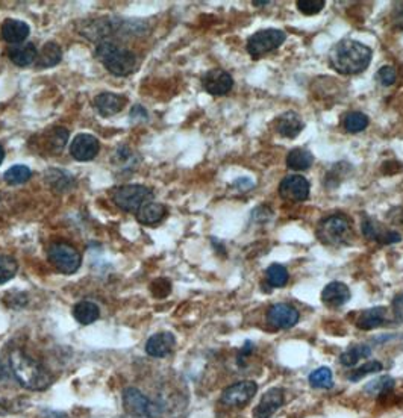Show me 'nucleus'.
<instances>
[{
    "mask_svg": "<svg viewBox=\"0 0 403 418\" xmlns=\"http://www.w3.org/2000/svg\"><path fill=\"white\" fill-rule=\"evenodd\" d=\"M8 359L15 381L29 391H44L53 384L49 370L22 349H14Z\"/></svg>",
    "mask_w": 403,
    "mask_h": 418,
    "instance_id": "1",
    "label": "nucleus"
},
{
    "mask_svg": "<svg viewBox=\"0 0 403 418\" xmlns=\"http://www.w3.org/2000/svg\"><path fill=\"white\" fill-rule=\"evenodd\" d=\"M373 58L370 47L355 40H343L329 53L331 67L340 74H358L366 70Z\"/></svg>",
    "mask_w": 403,
    "mask_h": 418,
    "instance_id": "2",
    "label": "nucleus"
},
{
    "mask_svg": "<svg viewBox=\"0 0 403 418\" xmlns=\"http://www.w3.org/2000/svg\"><path fill=\"white\" fill-rule=\"evenodd\" d=\"M94 55L105 65V69L115 76H128L137 65L136 55L112 41L99 43Z\"/></svg>",
    "mask_w": 403,
    "mask_h": 418,
    "instance_id": "3",
    "label": "nucleus"
},
{
    "mask_svg": "<svg viewBox=\"0 0 403 418\" xmlns=\"http://www.w3.org/2000/svg\"><path fill=\"white\" fill-rule=\"evenodd\" d=\"M317 236L328 245H348L353 238L349 218L341 214L326 217L319 224Z\"/></svg>",
    "mask_w": 403,
    "mask_h": 418,
    "instance_id": "4",
    "label": "nucleus"
},
{
    "mask_svg": "<svg viewBox=\"0 0 403 418\" xmlns=\"http://www.w3.org/2000/svg\"><path fill=\"white\" fill-rule=\"evenodd\" d=\"M123 406L129 415L141 418H159L164 412V407L161 403L152 400L138 388L133 386H129L123 391Z\"/></svg>",
    "mask_w": 403,
    "mask_h": 418,
    "instance_id": "5",
    "label": "nucleus"
},
{
    "mask_svg": "<svg viewBox=\"0 0 403 418\" xmlns=\"http://www.w3.org/2000/svg\"><path fill=\"white\" fill-rule=\"evenodd\" d=\"M153 191L150 188L138 185V184H131V185H121L115 188L112 193V201L120 209L126 213H138V209L152 201Z\"/></svg>",
    "mask_w": 403,
    "mask_h": 418,
    "instance_id": "6",
    "label": "nucleus"
},
{
    "mask_svg": "<svg viewBox=\"0 0 403 418\" xmlns=\"http://www.w3.org/2000/svg\"><path fill=\"white\" fill-rule=\"evenodd\" d=\"M47 258H49L53 267L62 274H73L79 270L82 264V256L73 245L67 243H53L47 249Z\"/></svg>",
    "mask_w": 403,
    "mask_h": 418,
    "instance_id": "7",
    "label": "nucleus"
},
{
    "mask_svg": "<svg viewBox=\"0 0 403 418\" xmlns=\"http://www.w3.org/2000/svg\"><path fill=\"white\" fill-rule=\"evenodd\" d=\"M286 40V34L281 29H263L255 32L247 40V52L252 58H261L268 52L276 50Z\"/></svg>",
    "mask_w": 403,
    "mask_h": 418,
    "instance_id": "8",
    "label": "nucleus"
},
{
    "mask_svg": "<svg viewBox=\"0 0 403 418\" xmlns=\"http://www.w3.org/2000/svg\"><path fill=\"white\" fill-rule=\"evenodd\" d=\"M258 391V385L253 381H242L227 386L220 397V402L226 406L243 407L252 400Z\"/></svg>",
    "mask_w": 403,
    "mask_h": 418,
    "instance_id": "9",
    "label": "nucleus"
},
{
    "mask_svg": "<svg viewBox=\"0 0 403 418\" xmlns=\"http://www.w3.org/2000/svg\"><path fill=\"white\" fill-rule=\"evenodd\" d=\"M279 196L291 203L303 202L310 197V182L299 175L285 176L279 184Z\"/></svg>",
    "mask_w": 403,
    "mask_h": 418,
    "instance_id": "10",
    "label": "nucleus"
},
{
    "mask_svg": "<svg viewBox=\"0 0 403 418\" xmlns=\"http://www.w3.org/2000/svg\"><path fill=\"white\" fill-rule=\"evenodd\" d=\"M300 314L293 305L288 303H275L267 311L268 325L275 329H291L297 325Z\"/></svg>",
    "mask_w": 403,
    "mask_h": 418,
    "instance_id": "11",
    "label": "nucleus"
},
{
    "mask_svg": "<svg viewBox=\"0 0 403 418\" xmlns=\"http://www.w3.org/2000/svg\"><path fill=\"white\" fill-rule=\"evenodd\" d=\"M202 85H204L205 91L213 94V96H225L232 90L234 79L227 72L222 69H213L202 78Z\"/></svg>",
    "mask_w": 403,
    "mask_h": 418,
    "instance_id": "12",
    "label": "nucleus"
},
{
    "mask_svg": "<svg viewBox=\"0 0 403 418\" xmlns=\"http://www.w3.org/2000/svg\"><path fill=\"white\" fill-rule=\"evenodd\" d=\"M100 142L91 134H79L72 141L70 154L76 161H91L98 156Z\"/></svg>",
    "mask_w": 403,
    "mask_h": 418,
    "instance_id": "13",
    "label": "nucleus"
},
{
    "mask_svg": "<svg viewBox=\"0 0 403 418\" xmlns=\"http://www.w3.org/2000/svg\"><path fill=\"white\" fill-rule=\"evenodd\" d=\"M284 405V391L281 388H270L263 394L253 411V418H272Z\"/></svg>",
    "mask_w": 403,
    "mask_h": 418,
    "instance_id": "14",
    "label": "nucleus"
},
{
    "mask_svg": "<svg viewBox=\"0 0 403 418\" xmlns=\"http://www.w3.org/2000/svg\"><path fill=\"white\" fill-rule=\"evenodd\" d=\"M350 300V290L345 283L333 281L322 291V302L328 308H341Z\"/></svg>",
    "mask_w": 403,
    "mask_h": 418,
    "instance_id": "15",
    "label": "nucleus"
},
{
    "mask_svg": "<svg viewBox=\"0 0 403 418\" xmlns=\"http://www.w3.org/2000/svg\"><path fill=\"white\" fill-rule=\"evenodd\" d=\"M176 346V338L171 332H159L152 335L146 343V353L152 358H166Z\"/></svg>",
    "mask_w": 403,
    "mask_h": 418,
    "instance_id": "16",
    "label": "nucleus"
},
{
    "mask_svg": "<svg viewBox=\"0 0 403 418\" xmlns=\"http://www.w3.org/2000/svg\"><path fill=\"white\" fill-rule=\"evenodd\" d=\"M126 97L114 93H100L94 99V108L99 111L100 116L111 117L119 114L124 107H126Z\"/></svg>",
    "mask_w": 403,
    "mask_h": 418,
    "instance_id": "17",
    "label": "nucleus"
},
{
    "mask_svg": "<svg viewBox=\"0 0 403 418\" xmlns=\"http://www.w3.org/2000/svg\"><path fill=\"white\" fill-rule=\"evenodd\" d=\"M361 227H362L364 236H367V238L382 244H395L402 240L399 232L383 229L382 226H379L376 222H373L371 218H364Z\"/></svg>",
    "mask_w": 403,
    "mask_h": 418,
    "instance_id": "18",
    "label": "nucleus"
},
{
    "mask_svg": "<svg viewBox=\"0 0 403 418\" xmlns=\"http://www.w3.org/2000/svg\"><path fill=\"white\" fill-rule=\"evenodd\" d=\"M303 120L299 114L294 111L284 112L276 121L277 134L284 138H296L303 130Z\"/></svg>",
    "mask_w": 403,
    "mask_h": 418,
    "instance_id": "19",
    "label": "nucleus"
},
{
    "mask_svg": "<svg viewBox=\"0 0 403 418\" xmlns=\"http://www.w3.org/2000/svg\"><path fill=\"white\" fill-rule=\"evenodd\" d=\"M29 26L22 22L15 20V18H8L2 25V36L6 43L11 46L22 44L26 38L29 36Z\"/></svg>",
    "mask_w": 403,
    "mask_h": 418,
    "instance_id": "20",
    "label": "nucleus"
},
{
    "mask_svg": "<svg viewBox=\"0 0 403 418\" xmlns=\"http://www.w3.org/2000/svg\"><path fill=\"white\" fill-rule=\"evenodd\" d=\"M387 308L376 306L362 311L357 320V328L361 330H373L385 325Z\"/></svg>",
    "mask_w": 403,
    "mask_h": 418,
    "instance_id": "21",
    "label": "nucleus"
},
{
    "mask_svg": "<svg viewBox=\"0 0 403 418\" xmlns=\"http://www.w3.org/2000/svg\"><path fill=\"white\" fill-rule=\"evenodd\" d=\"M166 215H167V208L164 205L158 202H147L138 209L137 220L141 224L155 226L159 222L164 220Z\"/></svg>",
    "mask_w": 403,
    "mask_h": 418,
    "instance_id": "22",
    "label": "nucleus"
},
{
    "mask_svg": "<svg viewBox=\"0 0 403 418\" xmlns=\"http://www.w3.org/2000/svg\"><path fill=\"white\" fill-rule=\"evenodd\" d=\"M9 60H11L18 67H27L32 62L37 61V47L32 43H22L11 46V49L8 52Z\"/></svg>",
    "mask_w": 403,
    "mask_h": 418,
    "instance_id": "23",
    "label": "nucleus"
},
{
    "mask_svg": "<svg viewBox=\"0 0 403 418\" xmlns=\"http://www.w3.org/2000/svg\"><path fill=\"white\" fill-rule=\"evenodd\" d=\"M314 164V156L310 150L296 147L290 150V154L286 155V167L296 170V172H303L308 170Z\"/></svg>",
    "mask_w": 403,
    "mask_h": 418,
    "instance_id": "24",
    "label": "nucleus"
},
{
    "mask_svg": "<svg viewBox=\"0 0 403 418\" xmlns=\"http://www.w3.org/2000/svg\"><path fill=\"white\" fill-rule=\"evenodd\" d=\"M112 166L119 168V172H124V170H126V172H132V170H136L138 166V158L132 149L121 146L114 151Z\"/></svg>",
    "mask_w": 403,
    "mask_h": 418,
    "instance_id": "25",
    "label": "nucleus"
},
{
    "mask_svg": "<svg viewBox=\"0 0 403 418\" xmlns=\"http://www.w3.org/2000/svg\"><path fill=\"white\" fill-rule=\"evenodd\" d=\"M73 317L76 321L81 323L84 326L93 325L95 320H99L100 317V309L93 302H79L78 305H74L73 308Z\"/></svg>",
    "mask_w": 403,
    "mask_h": 418,
    "instance_id": "26",
    "label": "nucleus"
},
{
    "mask_svg": "<svg viewBox=\"0 0 403 418\" xmlns=\"http://www.w3.org/2000/svg\"><path fill=\"white\" fill-rule=\"evenodd\" d=\"M62 50L56 43H47L43 46L41 52L37 56V65L40 69H51L61 61Z\"/></svg>",
    "mask_w": 403,
    "mask_h": 418,
    "instance_id": "27",
    "label": "nucleus"
},
{
    "mask_svg": "<svg viewBox=\"0 0 403 418\" xmlns=\"http://www.w3.org/2000/svg\"><path fill=\"white\" fill-rule=\"evenodd\" d=\"M371 355V347L367 344H355L348 350L343 351L340 356V363L344 367H355L361 359H366Z\"/></svg>",
    "mask_w": 403,
    "mask_h": 418,
    "instance_id": "28",
    "label": "nucleus"
},
{
    "mask_svg": "<svg viewBox=\"0 0 403 418\" xmlns=\"http://www.w3.org/2000/svg\"><path fill=\"white\" fill-rule=\"evenodd\" d=\"M310 385L315 389H331L333 386V375L329 367H319L310 375Z\"/></svg>",
    "mask_w": 403,
    "mask_h": 418,
    "instance_id": "29",
    "label": "nucleus"
},
{
    "mask_svg": "<svg viewBox=\"0 0 403 418\" xmlns=\"http://www.w3.org/2000/svg\"><path fill=\"white\" fill-rule=\"evenodd\" d=\"M392 388H395V379L391 376H381L378 379L370 381L366 385V388H364V391H366L370 397H379L382 394L391 391Z\"/></svg>",
    "mask_w": 403,
    "mask_h": 418,
    "instance_id": "30",
    "label": "nucleus"
},
{
    "mask_svg": "<svg viewBox=\"0 0 403 418\" xmlns=\"http://www.w3.org/2000/svg\"><path fill=\"white\" fill-rule=\"evenodd\" d=\"M267 282L272 285L273 288H282L288 283V279H290V274H288V270L281 264H272L270 267L265 271Z\"/></svg>",
    "mask_w": 403,
    "mask_h": 418,
    "instance_id": "31",
    "label": "nucleus"
},
{
    "mask_svg": "<svg viewBox=\"0 0 403 418\" xmlns=\"http://www.w3.org/2000/svg\"><path fill=\"white\" fill-rule=\"evenodd\" d=\"M369 126V117L364 112L353 111L344 117V129L350 134H358Z\"/></svg>",
    "mask_w": 403,
    "mask_h": 418,
    "instance_id": "32",
    "label": "nucleus"
},
{
    "mask_svg": "<svg viewBox=\"0 0 403 418\" xmlns=\"http://www.w3.org/2000/svg\"><path fill=\"white\" fill-rule=\"evenodd\" d=\"M31 168L23 166V164H18V166H13L11 168L6 170V173L4 175L5 182L9 185H20L27 182L29 179H31Z\"/></svg>",
    "mask_w": 403,
    "mask_h": 418,
    "instance_id": "33",
    "label": "nucleus"
},
{
    "mask_svg": "<svg viewBox=\"0 0 403 418\" xmlns=\"http://www.w3.org/2000/svg\"><path fill=\"white\" fill-rule=\"evenodd\" d=\"M382 368H383V365H382V363H379V360H369V363L362 364L361 367L352 370V372L348 375V379L350 382H358L366 376L381 372Z\"/></svg>",
    "mask_w": 403,
    "mask_h": 418,
    "instance_id": "34",
    "label": "nucleus"
},
{
    "mask_svg": "<svg viewBox=\"0 0 403 418\" xmlns=\"http://www.w3.org/2000/svg\"><path fill=\"white\" fill-rule=\"evenodd\" d=\"M18 270V262L8 255H0V285L11 281Z\"/></svg>",
    "mask_w": 403,
    "mask_h": 418,
    "instance_id": "35",
    "label": "nucleus"
},
{
    "mask_svg": "<svg viewBox=\"0 0 403 418\" xmlns=\"http://www.w3.org/2000/svg\"><path fill=\"white\" fill-rule=\"evenodd\" d=\"M69 140V130L65 128H55L49 134V146L53 154H60Z\"/></svg>",
    "mask_w": 403,
    "mask_h": 418,
    "instance_id": "36",
    "label": "nucleus"
},
{
    "mask_svg": "<svg viewBox=\"0 0 403 418\" xmlns=\"http://www.w3.org/2000/svg\"><path fill=\"white\" fill-rule=\"evenodd\" d=\"M376 81L383 87H391L397 81V72L392 65H383L376 72Z\"/></svg>",
    "mask_w": 403,
    "mask_h": 418,
    "instance_id": "37",
    "label": "nucleus"
},
{
    "mask_svg": "<svg viewBox=\"0 0 403 418\" xmlns=\"http://www.w3.org/2000/svg\"><path fill=\"white\" fill-rule=\"evenodd\" d=\"M324 5V0H299L297 2V9L305 15H315L322 11Z\"/></svg>",
    "mask_w": 403,
    "mask_h": 418,
    "instance_id": "38",
    "label": "nucleus"
},
{
    "mask_svg": "<svg viewBox=\"0 0 403 418\" xmlns=\"http://www.w3.org/2000/svg\"><path fill=\"white\" fill-rule=\"evenodd\" d=\"M25 410V402L22 398H17V400H6V398H0V415L6 414H14Z\"/></svg>",
    "mask_w": 403,
    "mask_h": 418,
    "instance_id": "39",
    "label": "nucleus"
},
{
    "mask_svg": "<svg viewBox=\"0 0 403 418\" xmlns=\"http://www.w3.org/2000/svg\"><path fill=\"white\" fill-rule=\"evenodd\" d=\"M55 180H51L52 187L56 189V191H65V189H70L73 185V176L70 173L61 172V177H58V170H53Z\"/></svg>",
    "mask_w": 403,
    "mask_h": 418,
    "instance_id": "40",
    "label": "nucleus"
},
{
    "mask_svg": "<svg viewBox=\"0 0 403 418\" xmlns=\"http://www.w3.org/2000/svg\"><path fill=\"white\" fill-rule=\"evenodd\" d=\"M392 312H395L396 320L403 321V292L392 300Z\"/></svg>",
    "mask_w": 403,
    "mask_h": 418,
    "instance_id": "41",
    "label": "nucleus"
},
{
    "mask_svg": "<svg viewBox=\"0 0 403 418\" xmlns=\"http://www.w3.org/2000/svg\"><path fill=\"white\" fill-rule=\"evenodd\" d=\"M131 120L132 121H137V120L144 121V120H147V111L141 107V104H136V107H133L132 111H131Z\"/></svg>",
    "mask_w": 403,
    "mask_h": 418,
    "instance_id": "42",
    "label": "nucleus"
},
{
    "mask_svg": "<svg viewBox=\"0 0 403 418\" xmlns=\"http://www.w3.org/2000/svg\"><path fill=\"white\" fill-rule=\"evenodd\" d=\"M9 376H13L11 367H9V359L0 358V381H5Z\"/></svg>",
    "mask_w": 403,
    "mask_h": 418,
    "instance_id": "43",
    "label": "nucleus"
},
{
    "mask_svg": "<svg viewBox=\"0 0 403 418\" xmlns=\"http://www.w3.org/2000/svg\"><path fill=\"white\" fill-rule=\"evenodd\" d=\"M252 350H253V344L251 343V341H247V343L243 346V349L239 350V353H238V364L239 365H243V359H246L249 355L252 353Z\"/></svg>",
    "mask_w": 403,
    "mask_h": 418,
    "instance_id": "44",
    "label": "nucleus"
},
{
    "mask_svg": "<svg viewBox=\"0 0 403 418\" xmlns=\"http://www.w3.org/2000/svg\"><path fill=\"white\" fill-rule=\"evenodd\" d=\"M395 26L397 27V29L403 31V4H402V6H399L396 9V13H395Z\"/></svg>",
    "mask_w": 403,
    "mask_h": 418,
    "instance_id": "45",
    "label": "nucleus"
},
{
    "mask_svg": "<svg viewBox=\"0 0 403 418\" xmlns=\"http://www.w3.org/2000/svg\"><path fill=\"white\" fill-rule=\"evenodd\" d=\"M255 6H263V5H270V0H253Z\"/></svg>",
    "mask_w": 403,
    "mask_h": 418,
    "instance_id": "46",
    "label": "nucleus"
},
{
    "mask_svg": "<svg viewBox=\"0 0 403 418\" xmlns=\"http://www.w3.org/2000/svg\"><path fill=\"white\" fill-rule=\"evenodd\" d=\"M4 159H5V149L0 146V164L4 163Z\"/></svg>",
    "mask_w": 403,
    "mask_h": 418,
    "instance_id": "47",
    "label": "nucleus"
}]
</instances>
